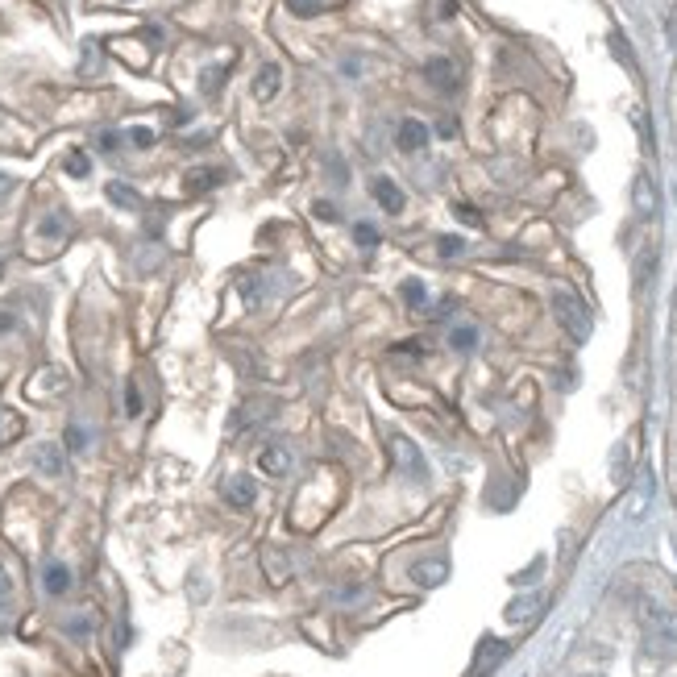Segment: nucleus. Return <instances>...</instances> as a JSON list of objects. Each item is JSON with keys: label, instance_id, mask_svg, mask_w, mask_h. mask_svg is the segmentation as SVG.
I'll list each match as a JSON object with an SVG mask.
<instances>
[{"label": "nucleus", "instance_id": "f257e3e1", "mask_svg": "<svg viewBox=\"0 0 677 677\" xmlns=\"http://www.w3.org/2000/svg\"><path fill=\"white\" fill-rule=\"evenodd\" d=\"M636 615H640V628L648 636V648L657 657H673L677 652V607L657 594H636Z\"/></svg>", "mask_w": 677, "mask_h": 677}, {"label": "nucleus", "instance_id": "f03ea898", "mask_svg": "<svg viewBox=\"0 0 677 677\" xmlns=\"http://www.w3.org/2000/svg\"><path fill=\"white\" fill-rule=\"evenodd\" d=\"M553 312H557V320L570 329L574 341H586V337H590V312H586V304H582L574 291L553 295Z\"/></svg>", "mask_w": 677, "mask_h": 677}, {"label": "nucleus", "instance_id": "7ed1b4c3", "mask_svg": "<svg viewBox=\"0 0 677 677\" xmlns=\"http://www.w3.org/2000/svg\"><path fill=\"white\" fill-rule=\"evenodd\" d=\"M632 208H636L640 221H652V216H657L661 196H657V183H652L648 175H636V179H632Z\"/></svg>", "mask_w": 677, "mask_h": 677}, {"label": "nucleus", "instance_id": "20e7f679", "mask_svg": "<svg viewBox=\"0 0 677 677\" xmlns=\"http://www.w3.org/2000/svg\"><path fill=\"white\" fill-rule=\"evenodd\" d=\"M395 146L403 150V154H416V150L428 146V125L416 117H403L399 129H395Z\"/></svg>", "mask_w": 677, "mask_h": 677}, {"label": "nucleus", "instance_id": "39448f33", "mask_svg": "<svg viewBox=\"0 0 677 677\" xmlns=\"http://www.w3.org/2000/svg\"><path fill=\"white\" fill-rule=\"evenodd\" d=\"M258 466H262V474H270V478H283V474L291 470V449H287V445H266V449L258 453Z\"/></svg>", "mask_w": 677, "mask_h": 677}, {"label": "nucleus", "instance_id": "423d86ee", "mask_svg": "<svg viewBox=\"0 0 677 677\" xmlns=\"http://www.w3.org/2000/svg\"><path fill=\"white\" fill-rule=\"evenodd\" d=\"M67 233H71L67 216L50 212V216H42V225H38V246H63V241H67Z\"/></svg>", "mask_w": 677, "mask_h": 677}, {"label": "nucleus", "instance_id": "0eeeda50", "mask_svg": "<svg viewBox=\"0 0 677 677\" xmlns=\"http://www.w3.org/2000/svg\"><path fill=\"white\" fill-rule=\"evenodd\" d=\"M34 466H38L46 478H63V470H67V457H63L59 445H38V449H34Z\"/></svg>", "mask_w": 677, "mask_h": 677}, {"label": "nucleus", "instance_id": "6e6552de", "mask_svg": "<svg viewBox=\"0 0 677 677\" xmlns=\"http://www.w3.org/2000/svg\"><path fill=\"white\" fill-rule=\"evenodd\" d=\"M225 499H229V507H254V499H258V486H254V478H246V474H237V478H229V486H225Z\"/></svg>", "mask_w": 677, "mask_h": 677}, {"label": "nucleus", "instance_id": "1a4fd4ad", "mask_svg": "<svg viewBox=\"0 0 677 677\" xmlns=\"http://www.w3.org/2000/svg\"><path fill=\"white\" fill-rule=\"evenodd\" d=\"M221 179H225V171L221 167H196L183 175V187L191 191V196H200V191H212V187H221Z\"/></svg>", "mask_w": 677, "mask_h": 677}, {"label": "nucleus", "instance_id": "9d476101", "mask_svg": "<svg viewBox=\"0 0 677 677\" xmlns=\"http://www.w3.org/2000/svg\"><path fill=\"white\" fill-rule=\"evenodd\" d=\"M424 75H428L432 88H441V92H453V88H457V67H453L449 59H428Z\"/></svg>", "mask_w": 677, "mask_h": 677}, {"label": "nucleus", "instance_id": "9b49d317", "mask_svg": "<svg viewBox=\"0 0 677 677\" xmlns=\"http://www.w3.org/2000/svg\"><path fill=\"white\" fill-rule=\"evenodd\" d=\"M503 657H507V644H503V640H482L478 661H474V677H486Z\"/></svg>", "mask_w": 677, "mask_h": 677}, {"label": "nucleus", "instance_id": "f8f14e48", "mask_svg": "<svg viewBox=\"0 0 677 677\" xmlns=\"http://www.w3.org/2000/svg\"><path fill=\"white\" fill-rule=\"evenodd\" d=\"M391 449H395V462L412 474V478H424V462H420V453H416V445L407 441V437H395Z\"/></svg>", "mask_w": 677, "mask_h": 677}, {"label": "nucleus", "instance_id": "ddd939ff", "mask_svg": "<svg viewBox=\"0 0 677 677\" xmlns=\"http://www.w3.org/2000/svg\"><path fill=\"white\" fill-rule=\"evenodd\" d=\"M42 586H46V594H67L71 570L63 565V561H46V565H42Z\"/></svg>", "mask_w": 677, "mask_h": 677}, {"label": "nucleus", "instance_id": "4468645a", "mask_svg": "<svg viewBox=\"0 0 677 677\" xmlns=\"http://www.w3.org/2000/svg\"><path fill=\"white\" fill-rule=\"evenodd\" d=\"M279 88H283V71H279L275 63H266V67L258 71V79H254V96L258 100H275Z\"/></svg>", "mask_w": 677, "mask_h": 677}, {"label": "nucleus", "instance_id": "2eb2a0df", "mask_svg": "<svg viewBox=\"0 0 677 677\" xmlns=\"http://www.w3.org/2000/svg\"><path fill=\"white\" fill-rule=\"evenodd\" d=\"M370 191H374V200H378L387 212H403V191H399V183H395V179H374Z\"/></svg>", "mask_w": 677, "mask_h": 677}, {"label": "nucleus", "instance_id": "dca6fc26", "mask_svg": "<svg viewBox=\"0 0 677 677\" xmlns=\"http://www.w3.org/2000/svg\"><path fill=\"white\" fill-rule=\"evenodd\" d=\"M34 391L38 395H63L67 391V374L54 370V366H46V370L34 374Z\"/></svg>", "mask_w": 677, "mask_h": 677}, {"label": "nucleus", "instance_id": "f3484780", "mask_svg": "<svg viewBox=\"0 0 677 677\" xmlns=\"http://www.w3.org/2000/svg\"><path fill=\"white\" fill-rule=\"evenodd\" d=\"M445 574H449V565H445V561L437 557V561H420V565L412 570V578L420 582V586H441Z\"/></svg>", "mask_w": 677, "mask_h": 677}, {"label": "nucleus", "instance_id": "a211bd4d", "mask_svg": "<svg viewBox=\"0 0 677 677\" xmlns=\"http://www.w3.org/2000/svg\"><path fill=\"white\" fill-rule=\"evenodd\" d=\"M104 196L113 200L117 208H129V212H138V208H142V196H138V191H133L129 183H108V187H104Z\"/></svg>", "mask_w": 677, "mask_h": 677}, {"label": "nucleus", "instance_id": "6ab92c4d", "mask_svg": "<svg viewBox=\"0 0 677 677\" xmlns=\"http://www.w3.org/2000/svg\"><path fill=\"white\" fill-rule=\"evenodd\" d=\"M652 270H657V250L644 246V250H640V258H636V291H644V287H648Z\"/></svg>", "mask_w": 677, "mask_h": 677}, {"label": "nucleus", "instance_id": "aec40b11", "mask_svg": "<svg viewBox=\"0 0 677 677\" xmlns=\"http://www.w3.org/2000/svg\"><path fill=\"white\" fill-rule=\"evenodd\" d=\"M449 345L457 349V354H470L474 345H478V329H474V324H457V329L449 333Z\"/></svg>", "mask_w": 677, "mask_h": 677}, {"label": "nucleus", "instance_id": "412c9836", "mask_svg": "<svg viewBox=\"0 0 677 677\" xmlns=\"http://www.w3.org/2000/svg\"><path fill=\"white\" fill-rule=\"evenodd\" d=\"M403 299H407V308H424L428 304V287H424L420 279H407V283H403Z\"/></svg>", "mask_w": 677, "mask_h": 677}, {"label": "nucleus", "instance_id": "4be33fe9", "mask_svg": "<svg viewBox=\"0 0 677 677\" xmlns=\"http://www.w3.org/2000/svg\"><path fill=\"white\" fill-rule=\"evenodd\" d=\"M648 499H652V482H640V486H636V499L628 503V515H632V520H640V515H644Z\"/></svg>", "mask_w": 677, "mask_h": 677}, {"label": "nucleus", "instance_id": "5701e85b", "mask_svg": "<svg viewBox=\"0 0 677 677\" xmlns=\"http://www.w3.org/2000/svg\"><path fill=\"white\" fill-rule=\"evenodd\" d=\"M92 171V158L83 154V150H75V154H67V175H75V179H83Z\"/></svg>", "mask_w": 677, "mask_h": 677}, {"label": "nucleus", "instance_id": "b1692460", "mask_svg": "<svg viewBox=\"0 0 677 677\" xmlns=\"http://www.w3.org/2000/svg\"><path fill=\"white\" fill-rule=\"evenodd\" d=\"M536 607H540V599H520V603H511V607H507V619H511V623H520V619H528Z\"/></svg>", "mask_w": 677, "mask_h": 677}, {"label": "nucleus", "instance_id": "393cba45", "mask_svg": "<svg viewBox=\"0 0 677 677\" xmlns=\"http://www.w3.org/2000/svg\"><path fill=\"white\" fill-rule=\"evenodd\" d=\"M611 474H615V482H628V445H619V449H615V462H611Z\"/></svg>", "mask_w": 677, "mask_h": 677}, {"label": "nucleus", "instance_id": "a878e982", "mask_svg": "<svg viewBox=\"0 0 677 677\" xmlns=\"http://www.w3.org/2000/svg\"><path fill=\"white\" fill-rule=\"evenodd\" d=\"M287 9L299 13V17H312V13L324 9V0H287Z\"/></svg>", "mask_w": 677, "mask_h": 677}, {"label": "nucleus", "instance_id": "bb28decb", "mask_svg": "<svg viewBox=\"0 0 677 677\" xmlns=\"http://www.w3.org/2000/svg\"><path fill=\"white\" fill-rule=\"evenodd\" d=\"M67 449H71V453L88 449V432L79 428V424H71V428H67Z\"/></svg>", "mask_w": 677, "mask_h": 677}, {"label": "nucleus", "instance_id": "cd10ccee", "mask_svg": "<svg viewBox=\"0 0 677 677\" xmlns=\"http://www.w3.org/2000/svg\"><path fill=\"white\" fill-rule=\"evenodd\" d=\"M125 412L129 416H142V391H138V383L125 387Z\"/></svg>", "mask_w": 677, "mask_h": 677}, {"label": "nucleus", "instance_id": "c85d7f7f", "mask_svg": "<svg viewBox=\"0 0 677 677\" xmlns=\"http://www.w3.org/2000/svg\"><path fill=\"white\" fill-rule=\"evenodd\" d=\"M437 250H441L445 258H453V254H462V250H466V241H462V237H441V241H437Z\"/></svg>", "mask_w": 677, "mask_h": 677}, {"label": "nucleus", "instance_id": "c756f323", "mask_svg": "<svg viewBox=\"0 0 677 677\" xmlns=\"http://www.w3.org/2000/svg\"><path fill=\"white\" fill-rule=\"evenodd\" d=\"M129 142H133V146H142V150H146V146H154V129H129Z\"/></svg>", "mask_w": 677, "mask_h": 677}, {"label": "nucleus", "instance_id": "7c9ffc66", "mask_svg": "<svg viewBox=\"0 0 677 677\" xmlns=\"http://www.w3.org/2000/svg\"><path fill=\"white\" fill-rule=\"evenodd\" d=\"M354 237L362 241V246H374V241H378V229H374V225H354Z\"/></svg>", "mask_w": 677, "mask_h": 677}, {"label": "nucleus", "instance_id": "2f4dec72", "mask_svg": "<svg viewBox=\"0 0 677 677\" xmlns=\"http://www.w3.org/2000/svg\"><path fill=\"white\" fill-rule=\"evenodd\" d=\"M316 216H320V221H337V208L329 204V200H316V208H312Z\"/></svg>", "mask_w": 677, "mask_h": 677}, {"label": "nucleus", "instance_id": "473e14b6", "mask_svg": "<svg viewBox=\"0 0 677 677\" xmlns=\"http://www.w3.org/2000/svg\"><path fill=\"white\" fill-rule=\"evenodd\" d=\"M216 79H225V71H204V92H216Z\"/></svg>", "mask_w": 677, "mask_h": 677}, {"label": "nucleus", "instance_id": "72a5a7b5", "mask_svg": "<svg viewBox=\"0 0 677 677\" xmlns=\"http://www.w3.org/2000/svg\"><path fill=\"white\" fill-rule=\"evenodd\" d=\"M9 196H13V179L0 175V200H9Z\"/></svg>", "mask_w": 677, "mask_h": 677}, {"label": "nucleus", "instance_id": "f704fd0d", "mask_svg": "<svg viewBox=\"0 0 677 677\" xmlns=\"http://www.w3.org/2000/svg\"><path fill=\"white\" fill-rule=\"evenodd\" d=\"M457 216H462V221H470V225H482V221H478V212H474V208H457Z\"/></svg>", "mask_w": 677, "mask_h": 677}, {"label": "nucleus", "instance_id": "c9c22d12", "mask_svg": "<svg viewBox=\"0 0 677 677\" xmlns=\"http://www.w3.org/2000/svg\"><path fill=\"white\" fill-rule=\"evenodd\" d=\"M5 590H9V574L0 570V594H5Z\"/></svg>", "mask_w": 677, "mask_h": 677}, {"label": "nucleus", "instance_id": "e433bc0d", "mask_svg": "<svg viewBox=\"0 0 677 677\" xmlns=\"http://www.w3.org/2000/svg\"><path fill=\"white\" fill-rule=\"evenodd\" d=\"M582 677H599V673H582Z\"/></svg>", "mask_w": 677, "mask_h": 677}]
</instances>
